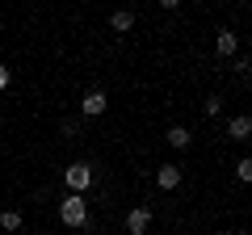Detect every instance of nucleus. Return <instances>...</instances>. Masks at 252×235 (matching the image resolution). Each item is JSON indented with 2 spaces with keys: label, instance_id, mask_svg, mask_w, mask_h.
<instances>
[{
  "label": "nucleus",
  "instance_id": "1",
  "mask_svg": "<svg viewBox=\"0 0 252 235\" xmlns=\"http://www.w3.org/2000/svg\"><path fill=\"white\" fill-rule=\"evenodd\" d=\"M59 223L63 227H84L89 223V202H84L80 193H67V198L59 202Z\"/></svg>",
  "mask_w": 252,
  "mask_h": 235
},
{
  "label": "nucleus",
  "instance_id": "2",
  "mask_svg": "<svg viewBox=\"0 0 252 235\" xmlns=\"http://www.w3.org/2000/svg\"><path fill=\"white\" fill-rule=\"evenodd\" d=\"M63 181H67V189H72V193H84V189H89V185H93V164L76 160L72 168L63 172Z\"/></svg>",
  "mask_w": 252,
  "mask_h": 235
},
{
  "label": "nucleus",
  "instance_id": "3",
  "mask_svg": "<svg viewBox=\"0 0 252 235\" xmlns=\"http://www.w3.org/2000/svg\"><path fill=\"white\" fill-rule=\"evenodd\" d=\"M147 227H152V210L147 206H135L130 214H126V231L130 235H147Z\"/></svg>",
  "mask_w": 252,
  "mask_h": 235
},
{
  "label": "nucleus",
  "instance_id": "4",
  "mask_svg": "<svg viewBox=\"0 0 252 235\" xmlns=\"http://www.w3.org/2000/svg\"><path fill=\"white\" fill-rule=\"evenodd\" d=\"M105 105H109V97H105L101 88H93V92H84L80 114H84V118H97V114H105Z\"/></svg>",
  "mask_w": 252,
  "mask_h": 235
},
{
  "label": "nucleus",
  "instance_id": "5",
  "mask_svg": "<svg viewBox=\"0 0 252 235\" xmlns=\"http://www.w3.org/2000/svg\"><path fill=\"white\" fill-rule=\"evenodd\" d=\"M227 135H231L235 143H248V135H252V118H248V114H235L231 122H227Z\"/></svg>",
  "mask_w": 252,
  "mask_h": 235
},
{
  "label": "nucleus",
  "instance_id": "6",
  "mask_svg": "<svg viewBox=\"0 0 252 235\" xmlns=\"http://www.w3.org/2000/svg\"><path fill=\"white\" fill-rule=\"evenodd\" d=\"M156 185H160L164 193L177 189V185H181V168H177V164H160V172H156Z\"/></svg>",
  "mask_w": 252,
  "mask_h": 235
},
{
  "label": "nucleus",
  "instance_id": "7",
  "mask_svg": "<svg viewBox=\"0 0 252 235\" xmlns=\"http://www.w3.org/2000/svg\"><path fill=\"white\" fill-rule=\"evenodd\" d=\"M109 29H114V34H130V29H135V13H130V9H118L114 17H109Z\"/></svg>",
  "mask_w": 252,
  "mask_h": 235
},
{
  "label": "nucleus",
  "instance_id": "8",
  "mask_svg": "<svg viewBox=\"0 0 252 235\" xmlns=\"http://www.w3.org/2000/svg\"><path fill=\"white\" fill-rule=\"evenodd\" d=\"M215 51L227 59V55H235V51H240V38H235L231 29H219V38H215Z\"/></svg>",
  "mask_w": 252,
  "mask_h": 235
},
{
  "label": "nucleus",
  "instance_id": "9",
  "mask_svg": "<svg viewBox=\"0 0 252 235\" xmlns=\"http://www.w3.org/2000/svg\"><path fill=\"white\" fill-rule=\"evenodd\" d=\"M164 139H168V143H172V147H181V151H185V147H189V143H193V135H189V130H185V126H172V130H168V135H164Z\"/></svg>",
  "mask_w": 252,
  "mask_h": 235
},
{
  "label": "nucleus",
  "instance_id": "10",
  "mask_svg": "<svg viewBox=\"0 0 252 235\" xmlns=\"http://www.w3.org/2000/svg\"><path fill=\"white\" fill-rule=\"evenodd\" d=\"M0 227H4V231H21V214L17 210H4V214H0Z\"/></svg>",
  "mask_w": 252,
  "mask_h": 235
},
{
  "label": "nucleus",
  "instance_id": "11",
  "mask_svg": "<svg viewBox=\"0 0 252 235\" xmlns=\"http://www.w3.org/2000/svg\"><path fill=\"white\" fill-rule=\"evenodd\" d=\"M235 176H240V181H252V160H248V155L235 164Z\"/></svg>",
  "mask_w": 252,
  "mask_h": 235
},
{
  "label": "nucleus",
  "instance_id": "12",
  "mask_svg": "<svg viewBox=\"0 0 252 235\" xmlns=\"http://www.w3.org/2000/svg\"><path fill=\"white\" fill-rule=\"evenodd\" d=\"M219 109H223V97H219V92H210V97H206V114H210V118H215V114H219Z\"/></svg>",
  "mask_w": 252,
  "mask_h": 235
},
{
  "label": "nucleus",
  "instance_id": "13",
  "mask_svg": "<svg viewBox=\"0 0 252 235\" xmlns=\"http://www.w3.org/2000/svg\"><path fill=\"white\" fill-rule=\"evenodd\" d=\"M9 84H13V72H9V67H0V92L9 88Z\"/></svg>",
  "mask_w": 252,
  "mask_h": 235
},
{
  "label": "nucleus",
  "instance_id": "14",
  "mask_svg": "<svg viewBox=\"0 0 252 235\" xmlns=\"http://www.w3.org/2000/svg\"><path fill=\"white\" fill-rule=\"evenodd\" d=\"M177 4H181V0H160V9H177Z\"/></svg>",
  "mask_w": 252,
  "mask_h": 235
},
{
  "label": "nucleus",
  "instance_id": "15",
  "mask_svg": "<svg viewBox=\"0 0 252 235\" xmlns=\"http://www.w3.org/2000/svg\"><path fill=\"white\" fill-rule=\"evenodd\" d=\"M219 235H231V231H219Z\"/></svg>",
  "mask_w": 252,
  "mask_h": 235
}]
</instances>
